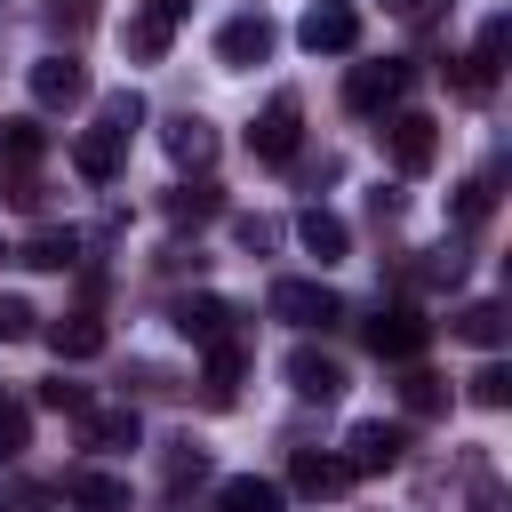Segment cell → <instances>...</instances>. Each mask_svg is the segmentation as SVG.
Listing matches in <instances>:
<instances>
[{"instance_id": "obj_1", "label": "cell", "mask_w": 512, "mask_h": 512, "mask_svg": "<svg viewBox=\"0 0 512 512\" xmlns=\"http://www.w3.org/2000/svg\"><path fill=\"white\" fill-rule=\"evenodd\" d=\"M408 80H416V72H408L400 56H376V64H352V72H344V104H352V112H392V104L408 96Z\"/></svg>"}, {"instance_id": "obj_2", "label": "cell", "mask_w": 512, "mask_h": 512, "mask_svg": "<svg viewBox=\"0 0 512 512\" xmlns=\"http://www.w3.org/2000/svg\"><path fill=\"white\" fill-rule=\"evenodd\" d=\"M384 152H392L400 176H424V168L440 160V120H432V112H392V120H384Z\"/></svg>"}, {"instance_id": "obj_3", "label": "cell", "mask_w": 512, "mask_h": 512, "mask_svg": "<svg viewBox=\"0 0 512 512\" xmlns=\"http://www.w3.org/2000/svg\"><path fill=\"white\" fill-rule=\"evenodd\" d=\"M272 320H288V328H336L344 304H336L328 280H272Z\"/></svg>"}, {"instance_id": "obj_4", "label": "cell", "mask_w": 512, "mask_h": 512, "mask_svg": "<svg viewBox=\"0 0 512 512\" xmlns=\"http://www.w3.org/2000/svg\"><path fill=\"white\" fill-rule=\"evenodd\" d=\"M272 48H280V32H272L264 8H240V16H224V32H216V64H232V72L264 64Z\"/></svg>"}, {"instance_id": "obj_5", "label": "cell", "mask_w": 512, "mask_h": 512, "mask_svg": "<svg viewBox=\"0 0 512 512\" xmlns=\"http://www.w3.org/2000/svg\"><path fill=\"white\" fill-rule=\"evenodd\" d=\"M424 344H432V320H424L416 304H384V312L368 320V352H376V360H416Z\"/></svg>"}, {"instance_id": "obj_6", "label": "cell", "mask_w": 512, "mask_h": 512, "mask_svg": "<svg viewBox=\"0 0 512 512\" xmlns=\"http://www.w3.org/2000/svg\"><path fill=\"white\" fill-rule=\"evenodd\" d=\"M400 456H408V424L368 416V424H352V432H344V464H352V480H360V472H392Z\"/></svg>"}, {"instance_id": "obj_7", "label": "cell", "mask_w": 512, "mask_h": 512, "mask_svg": "<svg viewBox=\"0 0 512 512\" xmlns=\"http://www.w3.org/2000/svg\"><path fill=\"white\" fill-rule=\"evenodd\" d=\"M296 136H304V104L280 88V96L256 112V128H248V152H256V160H296Z\"/></svg>"}, {"instance_id": "obj_8", "label": "cell", "mask_w": 512, "mask_h": 512, "mask_svg": "<svg viewBox=\"0 0 512 512\" xmlns=\"http://www.w3.org/2000/svg\"><path fill=\"white\" fill-rule=\"evenodd\" d=\"M296 40H304L312 56H344V48H360V16H352L344 0H312L304 24H296Z\"/></svg>"}, {"instance_id": "obj_9", "label": "cell", "mask_w": 512, "mask_h": 512, "mask_svg": "<svg viewBox=\"0 0 512 512\" xmlns=\"http://www.w3.org/2000/svg\"><path fill=\"white\" fill-rule=\"evenodd\" d=\"M288 488L312 496V504H320V496H344V488H352V464L328 456V448H296V456H288Z\"/></svg>"}, {"instance_id": "obj_10", "label": "cell", "mask_w": 512, "mask_h": 512, "mask_svg": "<svg viewBox=\"0 0 512 512\" xmlns=\"http://www.w3.org/2000/svg\"><path fill=\"white\" fill-rule=\"evenodd\" d=\"M32 96H40L48 112L88 104V64H72V56H40V64H32Z\"/></svg>"}, {"instance_id": "obj_11", "label": "cell", "mask_w": 512, "mask_h": 512, "mask_svg": "<svg viewBox=\"0 0 512 512\" xmlns=\"http://www.w3.org/2000/svg\"><path fill=\"white\" fill-rule=\"evenodd\" d=\"M288 392H296V400H336V392H344V368H336L328 352L296 344V352H288Z\"/></svg>"}, {"instance_id": "obj_12", "label": "cell", "mask_w": 512, "mask_h": 512, "mask_svg": "<svg viewBox=\"0 0 512 512\" xmlns=\"http://www.w3.org/2000/svg\"><path fill=\"white\" fill-rule=\"evenodd\" d=\"M160 144H168L176 168H208V160H216V128H208L200 112H176V120L160 128Z\"/></svg>"}, {"instance_id": "obj_13", "label": "cell", "mask_w": 512, "mask_h": 512, "mask_svg": "<svg viewBox=\"0 0 512 512\" xmlns=\"http://www.w3.org/2000/svg\"><path fill=\"white\" fill-rule=\"evenodd\" d=\"M296 240H304L320 264H344V256H352V232H344L336 208H304V216H296Z\"/></svg>"}, {"instance_id": "obj_14", "label": "cell", "mask_w": 512, "mask_h": 512, "mask_svg": "<svg viewBox=\"0 0 512 512\" xmlns=\"http://www.w3.org/2000/svg\"><path fill=\"white\" fill-rule=\"evenodd\" d=\"M16 264H32V272H72L80 264V232H56V224H40L24 248H8Z\"/></svg>"}, {"instance_id": "obj_15", "label": "cell", "mask_w": 512, "mask_h": 512, "mask_svg": "<svg viewBox=\"0 0 512 512\" xmlns=\"http://www.w3.org/2000/svg\"><path fill=\"white\" fill-rule=\"evenodd\" d=\"M40 336H48V352H56V360H96V352H104V320H88V312L48 320Z\"/></svg>"}, {"instance_id": "obj_16", "label": "cell", "mask_w": 512, "mask_h": 512, "mask_svg": "<svg viewBox=\"0 0 512 512\" xmlns=\"http://www.w3.org/2000/svg\"><path fill=\"white\" fill-rule=\"evenodd\" d=\"M168 320H176V336L216 344V336H224V320H232V304H224V296H176V312H168Z\"/></svg>"}, {"instance_id": "obj_17", "label": "cell", "mask_w": 512, "mask_h": 512, "mask_svg": "<svg viewBox=\"0 0 512 512\" xmlns=\"http://www.w3.org/2000/svg\"><path fill=\"white\" fill-rule=\"evenodd\" d=\"M80 432H88V448H136L144 440V424H136V408H80Z\"/></svg>"}, {"instance_id": "obj_18", "label": "cell", "mask_w": 512, "mask_h": 512, "mask_svg": "<svg viewBox=\"0 0 512 512\" xmlns=\"http://www.w3.org/2000/svg\"><path fill=\"white\" fill-rule=\"evenodd\" d=\"M64 496H72L80 512H128V480H120V472H72Z\"/></svg>"}, {"instance_id": "obj_19", "label": "cell", "mask_w": 512, "mask_h": 512, "mask_svg": "<svg viewBox=\"0 0 512 512\" xmlns=\"http://www.w3.org/2000/svg\"><path fill=\"white\" fill-rule=\"evenodd\" d=\"M72 168H80L88 184H112V168H120V136H104V128H88V136L72 144Z\"/></svg>"}, {"instance_id": "obj_20", "label": "cell", "mask_w": 512, "mask_h": 512, "mask_svg": "<svg viewBox=\"0 0 512 512\" xmlns=\"http://www.w3.org/2000/svg\"><path fill=\"white\" fill-rule=\"evenodd\" d=\"M200 352H208V400L224 408V400L240 392V368H248V360H240V344H232V336H216V344H200Z\"/></svg>"}, {"instance_id": "obj_21", "label": "cell", "mask_w": 512, "mask_h": 512, "mask_svg": "<svg viewBox=\"0 0 512 512\" xmlns=\"http://www.w3.org/2000/svg\"><path fill=\"white\" fill-rule=\"evenodd\" d=\"M216 512H280V488H272V480H256V472H240V480H224V488H216Z\"/></svg>"}, {"instance_id": "obj_22", "label": "cell", "mask_w": 512, "mask_h": 512, "mask_svg": "<svg viewBox=\"0 0 512 512\" xmlns=\"http://www.w3.org/2000/svg\"><path fill=\"white\" fill-rule=\"evenodd\" d=\"M96 128H104V136H120V144H128V136H136V128H144V96H136V88H112V96H104V104H96Z\"/></svg>"}, {"instance_id": "obj_23", "label": "cell", "mask_w": 512, "mask_h": 512, "mask_svg": "<svg viewBox=\"0 0 512 512\" xmlns=\"http://www.w3.org/2000/svg\"><path fill=\"white\" fill-rule=\"evenodd\" d=\"M160 208H168V224H208V216L224 208V192H216V184H176Z\"/></svg>"}, {"instance_id": "obj_24", "label": "cell", "mask_w": 512, "mask_h": 512, "mask_svg": "<svg viewBox=\"0 0 512 512\" xmlns=\"http://www.w3.org/2000/svg\"><path fill=\"white\" fill-rule=\"evenodd\" d=\"M456 336H464V344H488V352H496V344L512 336V320H504V304H464V312H456Z\"/></svg>"}, {"instance_id": "obj_25", "label": "cell", "mask_w": 512, "mask_h": 512, "mask_svg": "<svg viewBox=\"0 0 512 512\" xmlns=\"http://www.w3.org/2000/svg\"><path fill=\"white\" fill-rule=\"evenodd\" d=\"M168 32H176V24H168L160 8H144V16H128V56H144V64H160V56H168Z\"/></svg>"}, {"instance_id": "obj_26", "label": "cell", "mask_w": 512, "mask_h": 512, "mask_svg": "<svg viewBox=\"0 0 512 512\" xmlns=\"http://www.w3.org/2000/svg\"><path fill=\"white\" fill-rule=\"evenodd\" d=\"M400 408H408V416H440V408H448V384H440L432 368H408V376H400Z\"/></svg>"}, {"instance_id": "obj_27", "label": "cell", "mask_w": 512, "mask_h": 512, "mask_svg": "<svg viewBox=\"0 0 512 512\" xmlns=\"http://www.w3.org/2000/svg\"><path fill=\"white\" fill-rule=\"evenodd\" d=\"M40 144H48V136H40V120H0V160L32 168V160H40Z\"/></svg>"}, {"instance_id": "obj_28", "label": "cell", "mask_w": 512, "mask_h": 512, "mask_svg": "<svg viewBox=\"0 0 512 512\" xmlns=\"http://www.w3.org/2000/svg\"><path fill=\"white\" fill-rule=\"evenodd\" d=\"M40 16H48V32H64V40H80V32L96 24V0H48Z\"/></svg>"}, {"instance_id": "obj_29", "label": "cell", "mask_w": 512, "mask_h": 512, "mask_svg": "<svg viewBox=\"0 0 512 512\" xmlns=\"http://www.w3.org/2000/svg\"><path fill=\"white\" fill-rule=\"evenodd\" d=\"M24 448H32V416H24L16 400H0V464H16Z\"/></svg>"}, {"instance_id": "obj_30", "label": "cell", "mask_w": 512, "mask_h": 512, "mask_svg": "<svg viewBox=\"0 0 512 512\" xmlns=\"http://www.w3.org/2000/svg\"><path fill=\"white\" fill-rule=\"evenodd\" d=\"M504 40H512V24H504V16H488V24H480V48H472V64H480L488 80H496V64H504Z\"/></svg>"}, {"instance_id": "obj_31", "label": "cell", "mask_w": 512, "mask_h": 512, "mask_svg": "<svg viewBox=\"0 0 512 512\" xmlns=\"http://www.w3.org/2000/svg\"><path fill=\"white\" fill-rule=\"evenodd\" d=\"M472 400H480V408H504V400H512V368H504V360H488V368L472 376Z\"/></svg>"}, {"instance_id": "obj_32", "label": "cell", "mask_w": 512, "mask_h": 512, "mask_svg": "<svg viewBox=\"0 0 512 512\" xmlns=\"http://www.w3.org/2000/svg\"><path fill=\"white\" fill-rule=\"evenodd\" d=\"M32 328H40V312H32L24 296H0V344H24Z\"/></svg>"}, {"instance_id": "obj_33", "label": "cell", "mask_w": 512, "mask_h": 512, "mask_svg": "<svg viewBox=\"0 0 512 512\" xmlns=\"http://www.w3.org/2000/svg\"><path fill=\"white\" fill-rule=\"evenodd\" d=\"M456 208H464V216H488V208H496V176H472V184L456 192Z\"/></svg>"}, {"instance_id": "obj_34", "label": "cell", "mask_w": 512, "mask_h": 512, "mask_svg": "<svg viewBox=\"0 0 512 512\" xmlns=\"http://www.w3.org/2000/svg\"><path fill=\"white\" fill-rule=\"evenodd\" d=\"M232 232H240V248H256V256H264V248L280 240V224H272V216H240Z\"/></svg>"}, {"instance_id": "obj_35", "label": "cell", "mask_w": 512, "mask_h": 512, "mask_svg": "<svg viewBox=\"0 0 512 512\" xmlns=\"http://www.w3.org/2000/svg\"><path fill=\"white\" fill-rule=\"evenodd\" d=\"M40 408H64V416H80V408H88V392L56 376V384H40Z\"/></svg>"}, {"instance_id": "obj_36", "label": "cell", "mask_w": 512, "mask_h": 512, "mask_svg": "<svg viewBox=\"0 0 512 512\" xmlns=\"http://www.w3.org/2000/svg\"><path fill=\"white\" fill-rule=\"evenodd\" d=\"M424 280H432V288H440V280L456 288V280H464V256H456V248H432V264H424Z\"/></svg>"}, {"instance_id": "obj_37", "label": "cell", "mask_w": 512, "mask_h": 512, "mask_svg": "<svg viewBox=\"0 0 512 512\" xmlns=\"http://www.w3.org/2000/svg\"><path fill=\"white\" fill-rule=\"evenodd\" d=\"M184 480H208V456H200V448H184V456H168V488H184Z\"/></svg>"}, {"instance_id": "obj_38", "label": "cell", "mask_w": 512, "mask_h": 512, "mask_svg": "<svg viewBox=\"0 0 512 512\" xmlns=\"http://www.w3.org/2000/svg\"><path fill=\"white\" fill-rule=\"evenodd\" d=\"M8 512H56V488H40V480H32V488H16V504H8Z\"/></svg>"}, {"instance_id": "obj_39", "label": "cell", "mask_w": 512, "mask_h": 512, "mask_svg": "<svg viewBox=\"0 0 512 512\" xmlns=\"http://www.w3.org/2000/svg\"><path fill=\"white\" fill-rule=\"evenodd\" d=\"M384 8H392V16H408V24H424V16L440 8V0H384Z\"/></svg>"}, {"instance_id": "obj_40", "label": "cell", "mask_w": 512, "mask_h": 512, "mask_svg": "<svg viewBox=\"0 0 512 512\" xmlns=\"http://www.w3.org/2000/svg\"><path fill=\"white\" fill-rule=\"evenodd\" d=\"M152 8H160V16H168V24H176V16H184V8H192V0H152Z\"/></svg>"}, {"instance_id": "obj_41", "label": "cell", "mask_w": 512, "mask_h": 512, "mask_svg": "<svg viewBox=\"0 0 512 512\" xmlns=\"http://www.w3.org/2000/svg\"><path fill=\"white\" fill-rule=\"evenodd\" d=\"M0 256H8V248H0Z\"/></svg>"}]
</instances>
